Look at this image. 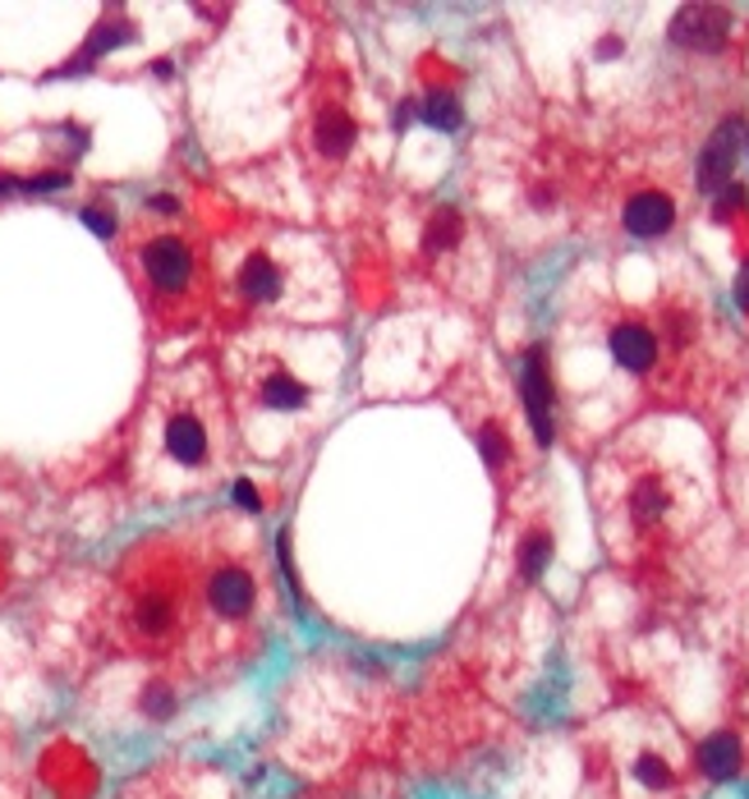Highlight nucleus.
Returning <instances> with one entry per match:
<instances>
[{"mask_svg":"<svg viewBox=\"0 0 749 799\" xmlns=\"http://www.w3.org/2000/svg\"><path fill=\"white\" fill-rule=\"evenodd\" d=\"M699 505V487L657 455H611L598 464L603 538L621 561H644L676 547Z\"/></svg>","mask_w":749,"mask_h":799,"instance_id":"obj_1","label":"nucleus"},{"mask_svg":"<svg viewBox=\"0 0 749 799\" xmlns=\"http://www.w3.org/2000/svg\"><path fill=\"white\" fill-rule=\"evenodd\" d=\"M111 625L134 653H185L198 625V547L175 538L143 542L116 580Z\"/></svg>","mask_w":749,"mask_h":799,"instance_id":"obj_2","label":"nucleus"},{"mask_svg":"<svg viewBox=\"0 0 749 799\" xmlns=\"http://www.w3.org/2000/svg\"><path fill=\"white\" fill-rule=\"evenodd\" d=\"M603 341H607V354L616 368L667 400H686L690 391H699L709 368L717 363L703 313L686 303L607 308Z\"/></svg>","mask_w":749,"mask_h":799,"instance_id":"obj_3","label":"nucleus"},{"mask_svg":"<svg viewBox=\"0 0 749 799\" xmlns=\"http://www.w3.org/2000/svg\"><path fill=\"white\" fill-rule=\"evenodd\" d=\"M603 763L616 799H676L686 790V740L653 717L626 713L603 726Z\"/></svg>","mask_w":749,"mask_h":799,"instance_id":"obj_4","label":"nucleus"},{"mask_svg":"<svg viewBox=\"0 0 749 799\" xmlns=\"http://www.w3.org/2000/svg\"><path fill=\"white\" fill-rule=\"evenodd\" d=\"M268 584H262V570H253V561L235 547H198V625L193 639L203 648L222 653V643L235 639H258V611Z\"/></svg>","mask_w":749,"mask_h":799,"instance_id":"obj_5","label":"nucleus"},{"mask_svg":"<svg viewBox=\"0 0 749 799\" xmlns=\"http://www.w3.org/2000/svg\"><path fill=\"white\" fill-rule=\"evenodd\" d=\"M216 400L198 382H175L157 400V446L170 469L185 478H203L222 469V424H216Z\"/></svg>","mask_w":749,"mask_h":799,"instance_id":"obj_6","label":"nucleus"},{"mask_svg":"<svg viewBox=\"0 0 749 799\" xmlns=\"http://www.w3.org/2000/svg\"><path fill=\"white\" fill-rule=\"evenodd\" d=\"M129 262L143 281V290L157 313H175V322H189L207 303V272L198 243L180 230H147L134 239Z\"/></svg>","mask_w":749,"mask_h":799,"instance_id":"obj_7","label":"nucleus"},{"mask_svg":"<svg viewBox=\"0 0 749 799\" xmlns=\"http://www.w3.org/2000/svg\"><path fill=\"white\" fill-rule=\"evenodd\" d=\"M230 295L239 299V308L249 313H295V295H299V276L295 262L285 258L276 243H249L239 262L230 266Z\"/></svg>","mask_w":749,"mask_h":799,"instance_id":"obj_8","label":"nucleus"},{"mask_svg":"<svg viewBox=\"0 0 749 799\" xmlns=\"http://www.w3.org/2000/svg\"><path fill=\"white\" fill-rule=\"evenodd\" d=\"M304 133H308V152H313V162L326 166V170H336V166H345L349 157H355V147H359V116H355L349 93H345L341 83L336 87H322V93H318L313 110H308Z\"/></svg>","mask_w":749,"mask_h":799,"instance_id":"obj_9","label":"nucleus"},{"mask_svg":"<svg viewBox=\"0 0 749 799\" xmlns=\"http://www.w3.org/2000/svg\"><path fill=\"white\" fill-rule=\"evenodd\" d=\"M621 226L634 239H663L676 226V198L663 184H639L621 198Z\"/></svg>","mask_w":749,"mask_h":799,"instance_id":"obj_10","label":"nucleus"},{"mask_svg":"<svg viewBox=\"0 0 749 799\" xmlns=\"http://www.w3.org/2000/svg\"><path fill=\"white\" fill-rule=\"evenodd\" d=\"M124 799H230V795L203 767H166V772H152L143 782H134V790Z\"/></svg>","mask_w":749,"mask_h":799,"instance_id":"obj_11","label":"nucleus"},{"mask_svg":"<svg viewBox=\"0 0 749 799\" xmlns=\"http://www.w3.org/2000/svg\"><path fill=\"white\" fill-rule=\"evenodd\" d=\"M726 33H732V10H717V5H686L671 19V41L680 51L709 56L726 41Z\"/></svg>","mask_w":749,"mask_h":799,"instance_id":"obj_12","label":"nucleus"},{"mask_svg":"<svg viewBox=\"0 0 749 799\" xmlns=\"http://www.w3.org/2000/svg\"><path fill=\"white\" fill-rule=\"evenodd\" d=\"M253 400H258V409H268V414H295V409L308 405V386L299 382L290 368H281L276 359H268L258 368V377H253Z\"/></svg>","mask_w":749,"mask_h":799,"instance_id":"obj_13","label":"nucleus"},{"mask_svg":"<svg viewBox=\"0 0 749 799\" xmlns=\"http://www.w3.org/2000/svg\"><path fill=\"white\" fill-rule=\"evenodd\" d=\"M524 409H528V428H534V437L552 441V382H547V354L534 349L524 359Z\"/></svg>","mask_w":749,"mask_h":799,"instance_id":"obj_14","label":"nucleus"},{"mask_svg":"<svg viewBox=\"0 0 749 799\" xmlns=\"http://www.w3.org/2000/svg\"><path fill=\"white\" fill-rule=\"evenodd\" d=\"M736 139H740V124H736V120H722L717 133H713V143L703 147V157H699V189H703V193H717L726 180H732Z\"/></svg>","mask_w":749,"mask_h":799,"instance_id":"obj_15","label":"nucleus"},{"mask_svg":"<svg viewBox=\"0 0 749 799\" xmlns=\"http://www.w3.org/2000/svg\"><path fill=\"white\" fill-rule=\"evenodd\" d=\"M694 767L709 776V782H732L740 772V740L732 730H717V736H709L694 749Z\"/></svg>","mask_w":749,"mask_h":799,"instance_id":"obj_16","label":"nucleus"},{"mask_svg":"<svg viewBox=\"0 0 749 799\" xmlns=\"http://www.w3.org/2000/svg\"><path fill=\"white\" fill-rule=\"evenodd\" d=\"M129 37H134V24H129V19H124V14H106V19H102V24L93 28V37H87V41H83V56H79V60H70V64H64V74H74V70H87V64H93L97 56H106V51H116V47H120V41H129Z\"/></svg>","mask_w":749,"mask_h":799,"instance_id":"obj_17","label":"nucleus"},{"mask_svg":"<svg viewBox=\"0 0 749 799\" xmlns=\"http://www.w3.org/2000/svg\"><path fill=\"white\" fill-rule=\"evenodd\" d=\"M139 713L147 722H170L175 713H180V690H175L166 676H152L143 684V694H139Z\"/></svg>","mask_w":749,"mask_h":799,"instance_id":"obj_18","label":"nucleus"},{"mask_svg":"<svg viewBox=\"0 0 749 799\" xmlns=\"http://www.w3.org/2000/svg\"><path fill=\"white\" fill-rule=\"evenodd\" d=\"M418 110H424V120L432 129H460V102H455L451 87H428Z\"/></svg>","mask_w":749,"mask_h":799,"instance_id":"obj_19","label":"nucleus"},{"mask_svg":"<svg viewBox=\"0 0 749 799\" xmlns=\"http://www.w3.org/2000/svg\"><path fill=\"white\" fill-rule=\"evenodd\" d=\"M547 557H552V538H547V533H538V538H524V547H520V570H524V580H534Z\"/></svg>","mask_w":749,"mask_h":799,"instance_id":"obj_20","label":"nucleus"},{"mask_svg":"<svg viewBox=\"0 0 749 799\" xmlns=\"http://www.w3.org/2000/svg\"><path fill=\"white\" fill-rule=\"evenodd\" d=\"M83 220H87V226H93L102 239H111V230H116V216H106L102 207H87V212H83Z\"/></svg>","mask_w":749,"mask_h":799,"instance_id":"obj_21","label":"nucleus"},{"mask_svg":"<svg viewBox=\"0 0 749 799\" xmlns=\"http://www.w3.org/2000/svg\"><path fill=\"white\" fill-rule=\"evenodd\" d=\"M235 497H239V505H249V510H262V497L253 492V482H239V487H235Z\"/></svg>","mask_w":749,"mask_h":799,"instance_id":"obj_22","label":"nucleus"}]
</instances>
